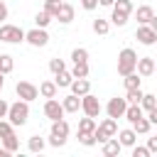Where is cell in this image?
<instances>
[{
	"label": "cell",
	"mask_w": 157,
	"mask_h": 157,
	"mask_svg": "<svg viewBox=\"0 0 157 157\" xmlns=\"http://www.w3.org/2000/svg\"><path fill=\"white\" fill-rule=\"evenodd\" d=\"M69 137V123L64 118L59 120H52V135H49V145L52 147H61Z\"/></svg>",
	"instance_id": "obj_3"
},
{
	"label": "cell",
	"mask_w": 157,
	"mask_h": 157,
	"mask_svg": "<svg viewBox=\"0 0 157 157\" xmlns=\"http://www.w3.org/2000/svg\"><path fill=\"white\" fill-rule=\"evenodd\" d=\"M56 91H59L56 81H42L39 83V96H44V98H56Z\"/></svg>",
	"instance_id": "obj_18"
},
{
	"label": "cell",
	"mask_w": 157,
	"mask_h": 157,
	"mask_svg": "<svg viewBox=\"0 0 157 157\" xmlns=\"http://www.w3.org/2000/svg\"><path fill=\"white\" fill-rule=\"evenodd\" d=\"M108 29H110L108 20H103V17L93 20V32H96V34H108Z\"/></svg>",
	"instance_id": "obj_30"
},
{
	"label": "cell",
	"mask_w": 157,
	"mask_h": 157,
	"mask_svg": "<svg viewBox=\"0 0 157 157\" xmlns=\"http://www.w3.org/2000/svg\"><path fill=\"white\" fill-rule=\"evenodd\" d=\"M113 10H118V12H125V15H132V0H115Z\"/></svg>",
	"instance_id": "obj_33"
},
{
	"label": "cell",
	"mask_w": 157,
	"mask_h": 157,
	"mask_svg": "<svg viewBox=\"0 0 157 157\" xmlns=\"http://www.w3.org/2000/svg\"><path fill=\"white\" fill-rule=\"evenodd\" d=\"M150 147H140V145H132V157H150Z\"/></svg>",
	"instance_id": "obj_38"
},
{
	"label": "cell",
	"mask_w": 157,
	"mask_h": 157,
	"mask_svg": "<svg viewBox=\"0 0 157 157\" xmlns=\"http://www.w3.org/2000/svg\"><path fill=\"white\" fill-rule=\"evenodd\" d=\"M155 66H157V59H155Z\"/></svg>",
	"instance_id": "obj_50"
},
{
	"label": "cell",
	"mask_w": 157,
	"mask_h": 157,
	"mask_svg": "<svg viewBox=\"0 0 157 157\" xmlns=\"http://www.w3.org/2000/svg\"><path fill=\"white\" fill-rule=\"evenodd\" d=\"M10 155H12L10 150H5V147H0V157H10Z\"/></svg>",
	"instance_id": "obj_47"
},
{
	"label": "cell",
	"mask_w": 157,
	"mask_h": 157,
	"mask_svg": "<svg viewBox=\"0 0 157 157\" xmlns=\"http://www.w3.org/2000/svg\"><path fill=\"white\" fill-rule=\"evenodd\" d=\"M12 69H15L12 56H10V54H0V71H2V74H10Z\"/></svg>",
	"instance_id": "obj_29"
},
{
	"label": "cell",
	"mask_w": 157,
	"mask_h": 157,
	"mask_svg": "<svg viewBox=\"0 0 157 157\" xmlns=\"http://www.w3.org/2000/svg\"><path fill=\"white\" fill-rule=\"evenodd\" d=\"M61 105H64V110H66V113H78V108H81V96L69 93V96L61 101Z\"/></svg>",
	"instance_id": "obj_16"
},
{
	"label": "cell",
	"mask_w": 157,
	"mask_h": 157,
	"mask_svg": "<svg viewBox=\"0 0 157 157\" xmlns=\"http://www.w3.org/2000/svg\"><path fill=\"white\" fill-rule=\"evenodd\" d=\"M12 128H15V125H12L10 120H5V118H0V140H2L5 135H12V132H15Z\"/></svg>",
	"instance_id": "obj_36"
},
{
	"label": "cell",
	"mask_w": 157,
	"mask_h": 157,
	"mask_svg": "<svg viewBox=\"0 0 157 157\" xmlns=\"http://www.w3.org/2000/svg\"><path fill=\"white\" fill-rule=\"evenodd\" d=\"M54 81H56V86H59V88H69V86H71V81H74V74L64 69V71L54 74Z\"/></svg>",
	"instance_id": "obj_19"
},
{
	"label": "cell",
	"mask_w": 157,
	"mask_h": 157,
	"mask_svg": "<svg viewBox=\"0 0 157 157\" xmlns=\"http://www.w3.org/2000/svg\"><path fill=\"white\" fill-rule=\"evenodd\" d=\"M98 5H103V7H113L115 0H98Z\"/></svg>",
	"instance_id": "obj_45"
},
{
	"label": "cell",
	"mask_w": 157,
	"mask_h": 157,
	"mask_svg": "<svg viewBox=\"0 0 157 157\" xmlns=\"http://www.w3.org/2000/svg\"><path fill=\"white\" fill-rule=\"evenodd\" d=\"M59 5H61V2H44V10L56 20V15H59Z\"/></svg>",
	"instance_id": "obj_39"
},
{
	"label": "cell",
	"mask_w": 157,
	"mask_h": 157,
	"mask_svg": "<svg viewBox=\"0 0 157 157\" xmlns=\"http://www.w3.org/2000/svg\"><path fill=\"white\" fill-rule=\"evenodd\" d=\"M118 140H120L123 147H132V145L137 142V132H135V128H125V130H120V132H118Z\"/></svg>",
	"instance_id": "obj_14"
},
{
	"label": "cell",
	"mask_w": 157,
	"mask_h": 157,
	"mask_svg": "<svg viewBox=\"0 0 157 157\" xmlns=\"http://www.w3.org/2000/svg\"><path fill=\"white\" fill-rule=\"evenodd\" d=\"M2 86H5V74L0 71V91H2Z\"/></svg>",
	"instance_id": "obj_48"
},
{
	"label": "cell",
	"mask_w": 157,
	"mask_h": 157,
	"mask_svg": "<svg viewBox=\"0 0 157 157\" xmlns=\"http://www.w3.org/2000/svg\"><path fill=\"white\" fill-rule=\"evenodd\" d=\"M64 69H66L64 59H49V71H52V74H59V71H64Z\"/></svg>",
	"instance_id": "obj_37"
},
{
	"label": "cell",
	"mask_w": 157,
	"mask_h": 157,
	"mask_svg": "<svg viewBox=\"0 0 157 157\" xmlns=\"http://www.w3.org/2000/svg\"><path fill=\"white\" fill-rule=\"evenodd\" d=\"M135 37H137V42H140V44H145V47L157 44V32H155L150 25H140V27H137V32H135Z\"/></svg>",
	"instance_id": "obj_11"
},
{
	"label": "cell",
	"mask_w": 157,
	"mask_h": 157,
	"mask_svg": "<svg viewBox=\"0 0 157 157\" xmlns=\"http://www.w3.org/2000/svg\"><path fill=\"white\" fill-rule=\"evenodd\" d=\"M81 5H83V10H96L98 0H81Z\"/></svg>",
	"instance_id": "obj_41"
},
{
	"label": "cell",
	"mask_w": 157,
	"mask_h": 157,
	"mask_svg": "<svg viewBox=\"0 0 157 157\" xmlns=\"http://www.w3.org/2000/svg\"><path fill=\"white\" fill-rule=\"evenodd\" d=\"M81 110L86 115H91V118H98L101 110H103V105H101V101L93 93H86V96H81Z\"/></svg>",
	"instance_id": "obj_6"
},
{
	"label": "cell",
	"mask_w": 157,
	"mask_h": 157,
	"mask_svg": "<svg viewBox=\"0 0 157 157\" xmlns=\"http://www.w3.org/2000/svg\"><path fill=\"white\" fill-rule=\"evenodd\" d=\"M52 20H54V17H52V15L47 12V10H39V12L34 15V25H37V27H47V25H49Z\"/></svg>",
	"instance_id": "obj_27"
},
{
	"label": "cell",
	"mask_w": 157,
	"mask_h": 157,
	"mask_svg": "<svg viewBox=\"0 0 157 157\" xmlns=\"http://www.w3.org/2000/svg\"><path fill=\"white\" fill-rule=\"evenodd\" d=\"M2 147L10 150V152H17V150H20V140H17V135H15V132H12V135H5V137H2Z\"/></svg>",
	"instance_id": "obj_23"
},
{
	"label": "cell",
	"mask_w": 157,
	"mask_h": 157,
	"mask_svg": "<svg viewBox=\"0 0 157 157\" xmlns=\"http://www.w3.org/2000/svg\"><path fill=\"white\" fill-rule=\"evenodd\" d=\"M157 71V66H155V59L152 56H140L137 59V74L140 76H152Z\"/></svg>",
	"instance_id": "obj_12"
},
{
	"label": "cell",
	"mask_w": 157,
	"mask_h": 157,
	"mask_svg": "<svg viewBox=\"0 0 157 157\" xmlns=\"http://www.w3.org/2000/svg\"><path fill=\"white\" fill-rule=\"evenodd\" d=\"M128 17H130V15H125V12H118V10H113V15H110V22H113L115 27H123V25H128Z\"/></svg>",
	"instance_id": "obj_34"
},
{
	"label": "cell",
	"mask_w": 157,
	"mask_h": 157,
	"mask_svg": "<svg viewBox=\"0 0 157 157\" xmlns=\"http://www.w3.org/2000/svg\"><path fill=\"white\" fill-rule=\"evenodd\" d=\"M147 25H150V27H152V29H155V32H157V15H155V17H152V20H150V22H147Z\"/></svg>",
	"instance_id": "obj_46"
},
{
	"label": "cell",
	"mask_w": 157,
	"mask_h": 157,
	"mask_svg": "<svg viewBox=\"0 0 157 157\" xmlns=\"http://www.w3.org/2000/svg\"><path fill=\"white\" fill-rule=\"evenodd\" d=\"M15 93H17L22 101H34V98L39 96V88H37L34 83H29V81H17Z\"/></svg>",
	"instance_id": "obj_9"
},
{
	"label": "cell",
	"mask_w": 157,
	"mask_h": 157,
	"mask_svg": "<svg viewBox=\"0 0 157 157\" xmlns=\"http://www.w3.org/2000/svg\"><path fill=\"white\" fill-rule=\"evenodd\" d=\"M69 88H71V93H76V96H86V93H91V83H88V78H74Z\"/></svg>",
	"instance_id": "obj_15"
},
{
	"label": "cell",
	"mask_w": 157,
	"mask_h": 157,
	"mask_svg": "<svg viewBox=\"0 0 157 157\" xmlns=\"http://www.w3.org/2000/svg\"><path fill=\"white\" fill-rule=\"evenodd\" d=\"M96 118H91V115H86V118H81L78 120V132H96Z\"/></svg>",
	"instance_id": "obj_21"
},
{
	"label": "cell",
	"mask_w": 157,
	"mask_h": 157,
	"mask_svg": "<svg viewBox=\"0 0 157 157\" xmlns=\"http://www.w3.org/2000/svg\"><path fill=\"white\" fill-rule=\"evenodd\" d=\"M152 17H155V10H152L150 5H140V7H137V22H140V25H147Z\"/></svg>",
	"instance_id": "obj_20"
},
{
	"label": "cell",
	"mask_w": 157,
	"mask_h": 157,
	"mask_svg": "<svg viewBox=\"0 0 157 157\" xmlns=\"http://www.w3.org/2000/svg\"><path fill=\"white\" fill-rule=\"evenodd\" d=\"M132 128H135V132H140V135H147L150 132V128H152V123H150V118H140L137 123H132Z\"/></svg>",
	"instance_id": "obj_26"
},
{
	"label": "cell",
	"mask_w": 157,
	"mask_h": 157,
	"mask_svg": "<svg viewBox=\"0 0 157 157\" xmlns=\"http://www.w3.org/2000/svg\"><path fill=\"white\" fill-rule=\"evenodd\" d=\"M118 135V120L115 118H105V120H101L98 123V128H96V140L103 145L105 140H110V137H115Z\"/></svg>",
	"instance_id": "obj_4"
},
{
	"label": "cell",
	"mask_w": 157,
	"mask_h": 157,
	"mask_svg": "<svg viewBox=\"0 0 157 157\" xmlns=\"http://www.w3.org/2000/svg\"><path fill=\"white\" fill-rule=\"evenodd\" d=\"M5 20H7V5L0 0V22H5Z\"/></svg>",
	"instance_id": "obj_43"
},
{
	"label": "cell",
	"mask_w": 157,
	"mask_h": 157,
	"mask_svg": "<svg viewBox=\"0 0 157 157\" xmlns=\"http://www.w3.org/2000/svg\"><path fill=\"white\" fill-rule=\"evenodd\" d=\"M147 147H150V152H157V137H150L147 140Z\"/></svg>",
	"instance_id": "obj_44"
},
{
	"label": "cell",
	"mask_w": 157,
	"mask_h": 157,
	"mask_svg": "<svg viewBox=\"0 0 157 157\" xmlns=\"http://www.w3.org/2000/svg\"><path fill=\"white\" fill-rule=\"evenodd\" d=\"M132 71H137V54H135L130 47H125V49L118 54V74H120V76H128V74H132Z\"/></svg>",
	"instance_id": "obj_1"
},
{
	"label": "cell",
	"mask_w": 157,
	"mask_h": 157,
	"mask_svg": "<svg viewBox=\"0 0 157 157\" xmlns=\"http://www.w3.org/2000/svg\"><path fill=\"white\" fill-rule=\"evenodd\" d=\"M142 96H145V93H142L140 88H128V91H125V101H128V103H140Z\"/></svg>",
	"instance_id": "obj_31"
},
{
	"label": "cell",
	"mask_w": 157,
	"mask_h": 157,
	"mask_svg": "<svg viewBox=\"0 0 157 157\" xmlns=\"http://www.w3.org/2000/svg\"><path fill=\"white\" fill-rule=\"evenodd\" d=\"M56 20H59L61 25L74 22V7H71L69 2H61V5H59V15H56Z\"/></svg>",
	"instance_id": "obj_17"
},
{
	"label": "cell",
	"mask_w": 157,
	"mask_h": 157,
	"mask_svg": "<svg viewBox=\"0 0 157 157\" xmlns=\"http://www.w3.org/2000/svg\"><path fill=\"white\" fill-rule=\"evenodd\" d=\"M27 118H29V101H22V98L15 101L10 105V110H7V120L12 125H25Z\"/></svg>",
	"instance_id": "obj_2"
},
{
	"label": "cell",
	"mask_w": 157,
	"mask_h": 157,
	"mask_svg": "<svg viewBox=\"0 0 157 157\" xmlns=\"http://www.w3.org/2000/svg\"><path fill=\"white\" fill-rule=\"evenodd\" d=\"M147 118H150V123H152V125H157V105H155L152 110H147Z\"/></svg>",
	"instance_id": "obj_42"
},
{
	"label": "cell",
	"mask_w": 157,
	"mask_h": 157,
	"mask_svg": "<svg viewBox=\"0 0 157 157\" xmlns=\"http://www.w3.org/2000/svg\"><path fill=\"white\" fill-rule=\"evenodd\" d=\"M7 110H10V103L0 98V118H7Z\"/></svg>",
	"instance_id": "obj_40"
},
{
	"label": "cell",
	"mask_w": 157,
	"mask_h": 157,
	"mask_svg": "<svg viewBox=\"0 0 157 157\" xmlns=\"http://www.w3.org/2000/svg\"><path fill=\"white\" fill-rule=\"evenodd\" d=\"M120 150H123V145H120V140H118V137L105 140V142H103V147H101V152H103L105 157H115V155H120Z\"/></svg>",
	"instance_id": "obj_13"
},
{
	"label": "cell",
	"mask_w": 157,
	"mask_h": 157,
	"mask_svg": "<svg viewBox=\"0 0 157 157\" xmlns=\"http://www.w3.org/2000/svg\"><path fill=\"white\" fill-rule=\"evenodd\" d=\"M140 105H142V110H152V108L157 105V96H155V93H145L142 101H140Z\"/></svg>",
	"instance_id": "obj_32"
},
{
	"label": "cell",
	"mask_w": 157,
	"mask_h": 157,
	"mask_svg": "<svg viewBox=\"0 0 157 157\" xmlns=\"http://www.w3.org/2000/svg\"><path fill=\"white\" fill-rule=\"evenodd\" d=\"M74 78H88V61H81V64H74L71 69Z\"/></svg>",
	"instance_id": "obj_24"
},
{
	"label": "cell",
	"mask_w": 157,
	"mask_h": 157,
	"mask_svg": "<svg viewBox=\"0 0 157 157\" xmlns=\"http://www.w3.org/2000/svg\"><path fill=\"white\" fill-rule=\"evenodd\" d=\"M44 2H66V0H44Z\"/></svg>",
	"instance_id": "obj_49"
},
{
	"label": "cell",
	"mask_w": 157,
	"mask_h": 157,
	"mask_svg": "<svg viewBox=\"0 0 157 157\" xmlns=\"http://www.w3.org/2000/svg\"><path fill=\"white\" fill-rule=\"evenodd\" d=\"M44 145H47V142H44V137H39V135H32V137L27 140V150H29V152H34V155H37V152H42V150H44Z\"/></svg>",
	"instance_id": "obj_22"
},
{
	"label": "cell",
	"mask_w": 157,
	"mask_h": 157,
	"mask_svg": "<svg viewBox=\"0 0 157 157\" xmlns=\"http://www.w3.org/2000/svg\"><path fill=\"white\" fill-rule=\"evenodd\" d=\"M71 61H74V64L88 61V49H83V47H76V49L71 52Z\"/></svg>",
	"instance_id": "obj_28"
},
{
	"label": "cell",
	"mask_w": 157,
	"mask_h": 157,
	"mask_svg": "<svg viewBox=\"0 0 157 157\" xmlns=\"http://www.w3.org/2000/svg\"><path fill=\"white\" fill-rule=\"evenodd\" d=\"M125 110H128V101H125V98H118V96L110 98L108 105H105V113H108L110 118H115V120H118V118H125Z\"/></svg>",
	"instance_id": "obj_8"
},
{
	"label": "cell",
	"mask_w": 157,
	"mask_h": 157,
	"mask_svg": "<svg viewBox=\"0 0 157 157\" xmlns=\"http://www.w3.org/2000/svg\"><path fill=\"white\" fill-rule=\"evenodd\" d=\"M123 83H125V91H128V88H140V74L132 71V74L123 76Z\"/></svg>",
	"instance_id": "obj_25"
},
{
	"label": "cell",
	"mask_w": 157,
	"mask_h": 157,
	"mask_svg": "<svg viewBox=\"0 0 157 157\" xmlns=\"http://www.w3.org/2000/svg\"><path fill=\"white\" fill-rule=\"evenodd\" d=\"M78 142L86 147H93L98 140H96V132H78Z\"/></svg>",
	"instance_id": "obj_35"
},
{
	"label": "cell",
	"mask_w": 157,
	"mask_h": 157,
	"mask_svg": "<svg viewBox=\"0 0 157 157\" xmlns=\"http://www.w3.org/2000/svg\"><path fill=\"white\" fill-rule=\"evenodd\" d=\"M64 105H61V101H56V98H47V103H44V115L49 118V120H59V118H64Z\"/></svg>",
	"instance_id": "obj_10"
},
{
	"label": "cell",
	"mask_w": 157,
	"mask_h": 157,
	"mask_svg": "<svg viewBox=\"0 0 157 157\" xmlns=\"http://www.w3.org/2000/svg\"><path fill=\"white\" fill-rule=\"evenodd\" d=\"M25 29L17 27V25H0V42H7V44H20L25 42Z\"/></svg>",
	"instance_id": "obj_5"
},
{
	"label": "cell",
	"mask_w": 157,
	"mask_h": 157,
	"mask_svg": "<svg viewBox=\"0 0 157 157\" xmlns=\"http://www.w3.org/2000/svg\"><path fill=\"white\" fill-rule=\"evenodd\" d=\"M25 42H29L32 47H47L49 44V34H47L44 27H34V29H29L25 34Z\"/></svg>",
	"instance_id": "obj_7"
}]
</instances>
